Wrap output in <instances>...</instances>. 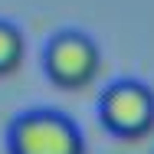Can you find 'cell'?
I'll return each instance as SVG.
<instances>
[{"label":"cell","mask_w":154,"mask_h":154,"mask_svg":"<svg viewBox=\"0 0 154 154\" xmlns=\"http://www.w3.org/2000/svg\"><path fill=\"white\" fill-rule=\"evenodd\" d=\"M3 144L7 154H85V134L59 108H26L10 118Z\"/></svg>","instance_id":"cell-1"},{"label":"cell","mask_w":154,"mask_h":154,"mask_svg":"<svg viewBox=\"0 0 154 154\" xmlns=\"http://www.w3.org/2000/svg\"><path fill=\"white\" fill-rule=\"evenodd\" d=\"M98 69L102 49L85 30H56L43 46V72L56 89L79 92L92 85Z\"/></svg>","instance_id":"cell-2"},{"label":"cell","mask_w":154,"mask_h":154,"mask_svg":"<svg viewBox=\"0 0 154 154\" xmlns=\"http://www.w3.org/2000/svg\"><path fill=\"white\" fill-rule=\"evenodd\" d=\"M98 122L115 138H144L154 131V89L141 79H115L98 92Z\"/></svg>","instance_id":"cell-3"},{"label":"cell","mask_w":154,"mask_h":154,"mask_svg":"<svg viewBox=\"0 0 154 154\" xmlns=\"http://www.w3.org/2000/svg\"><path fill=\"white\" fill-rule=\"evenodd\" d=\"M23 53H26L23 30H20L13 20L0 17V75L17 72V69H20V62H23Z\"/></svg>","instance_id":"cell-4"}]
</instances>
